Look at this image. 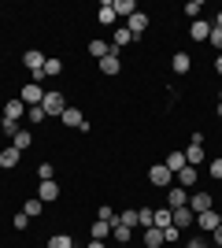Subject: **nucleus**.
<instances>
[{"instance_id": "f257e3e1", "label": "nucleus", "mask_w": 222, "mask_h": 248, "mask_svg": "<svg viewBox=\"0 0 222 248\" xmlns=\"http://www.w3.org/2000/svg\"><path fill=\"white\" fill-rule=\"evenodd\" d=\"M41 108H44V115H48V119H59V115L67 111V96L59 93V89H48V93H44V100H41Z\"/></svg>"}, {"instance_id": "f03ea898", "label": "nucleus", "mask_w": 222, "mask_h": 248, "mask_svg": "<svg viewBox=\"0 0 222 248\" xmlns=\"http://www.w3.org/2000/svg\"><path fill=\"white\" fill-rule=\"evenodd\" d=\"M148 186H156V189H170V186H174V174H170V167H167V163H152V167H148Z\"/></svg>"}, {"instance_id": "7ed1b4c3", "label": "nucleus", "mask_w": 222, "mask_h": 248, "mask_svg": "<svg viewBox=\"0 0 222 248\" xmlns=\"http://www.w3.org/2000/svg\"><path fill=\"white\" fill-rule=\"evenodd\" d=\"M19 100L26 104V108H37V104L44 100V89H41V82H26V85H22V93H19Z\"/></svg>"}, {"instance_id": "20e7f679", "label": "nucleus", "mask_w": 222, "mask_h": 248, "mask_svg": "<svg viewBox=\"0 0 222 248\" xmlns=\"http://www.w3.org/2000/svg\"><path fill=\"white\" fill-rule=\"evenodd\" d=\"M189 207H192V215H204V211H211V207H215V200H211V193L196 189V193H189Z\"/></svg>"}, {"instance_id": "39448f33", "label": "nucleus", "mask_w": 222, "mask_h": 248, "mask_svg": "<svg viewBox=\"0 0 222 248\" xmlns=\"http://www.w3.org/2000/svg\"><path fill=\"white\" fill-rule=\"evenodd\" d=\"M148 26H152V19H148V11H141V8H137V11H133V15L126 19V30L133 33V37H141V33H145Z\"/></svg>"}, {"instance_id": "423d86ee", "label": "nucleus", "mask_w": 222, "mask_h": 248, "mask_svg": "<svg viewBox=\"0 0 222 248\" xmlns=\"http://www.w3.org/2000/svg\"><path fill=\"white\" fill-rule=\"evenodd\" d=\"M96 71H100V74H107V78H115V74L122 71V60H118V52L111 48V52H107V56H104V60L96 63Z\"/></svg>"}, {"instance_id": "0eeeda50", "label": "nucleus", "mask_w": 222, "mask_h": 248, "mask_svg": "<svg viewBox=\"0 0 222 248\" xmlns=\"http://www.w3.org/2000/svg\"><path fill=\"white\" fill-rule=\"evenodd\" d=\"M167 193V207L174 211V207H189V189H181V186H170V189H163Z\"/></svg>"}, {"instance_id": "6e6552de", "label": "nucleus", "mask_w": 222, "mask_h": 248, "mask_svg": "<svg viewBox=\"0 0 222 248\" xmlns=\"http://www.w3.org/2000/svg\"><path fill=\"white\" fill-rule=\"evenodd\" d=\"M196 226H200L204 233H215V230L222 226V215H219V207H211V211H204V215H196Z\"/></svg>"}, {"instance_id": "1a4fd4ad", "label": "nucleus", "mask_w": 222, "mask_h": 248, "mask_svg": "<svg viewBox=\"0 0 222 248\" xmlns=\"http://www.w3.org/2000/svg\"><path fill=\"white\" fill-rule=\"evenodd\" d=\"M174 182H178L181 189H196V182H200V167H181L178 174H174Z\"/></svg>"}, {"instance_id": "9d476101", "label": "nucleus", "mask_w": 222, "mask_h": 248, "mask_svg": "<svg viewBox=\"0 0 222 248\" xmlns=\"http://www.w3.org/2000/svg\"><path fill=\"white\" fill-rule=\"evenodd\" d=\"M44 60H48V56H44V52L30 48V52H26V56H22V67H26V71H30L33 78H37V74H41V67H44Z\"/></svg>"}, {"instance_id": "9b49d317", "label": "nucleus", "mask_w": 222, "mask_h": 248, "mask_svg": "<svg viewBox=\"0 0 222 248\" xmlns=\"http://www.w3.org/2000/svg\"><path fill=\"white\" fill-rule=\"evenodd\" d=\"M59 74H63V60L48 56V60H44V67H41V74H37L33 82H44V78H59Z\"/></svg>"}, {"instance_id": "f8f14e48", "label": "nucleus", "mask_w": 222, "mask_h": 248, "mask_svg": "<svg viewBox=\"0 0 222 248\" xmlns=\"http://www.w3.org/2000/svg\"><path fill=\"white\" fill-rule=\"evenodd\" d=\"M170 71L174 74H189L192 71V56L189 52H174V56H170Z\"/></svg>"}, {"instance_id": "ddd939ff", "label": "nucleus", "mask_w": 222, "mask_h": 248, "mask_svg": "<svg viewBox=\"0 0 222 248\" xmlns=\"http://www.w3.org/2000/svg\"><path fill=\"white\" fill-rule=\"evenodd\" d=\"M170 218H174V226H178V230H189L192 222H196L192 207H174V211H170Z\"/></svg>"}, {"instance_id": "4468645a", "label": "nucleus", "mask_w": 222, "mask_h": 248, "mask_svg": "<svg viewBox=\"0 0 222 248\" xmlns=\"http://www.w3.org/2000/svg\"><path fill=\"white\" fill-rule=\"evenodd\" d=\"M59 123H63L67 130H82V126H85V119H82V111H78V108H71V104H67V111L59 115Z\"/></svg>"}, {"instance_id": "2eb2a0df", "label": "nucleus", "mask_w": 222, "mask_h": 248, "mask_svg": "<svg viewBox=\"0 0 222 248\" xmlns=\"http://www.w3.org/2000/svg\"><path fill=\"white\" fill-rule=\"evenodd\" d=\"M37 200H41V204H56V200H59V186H56V182H41V186H37Z\"/></svg>"}, {"instance_id": "dca6fc26", "label": "nucleus", "mask_w": 222, "mask_h": 248, "mask_svg": "<svg viewBox=\"0 0 222 248\" xmlns=\"http://www.w3.org/2000/svg\"><path fill=\"white\" fill-rule=\"evenodd\" d=\"M211 26H215V22H207V19H196V22L189 26V37H192V41H207V37H211Z\"/></svg>"}, {"instance_id": "f3484780", "label": "nucleus", "mask_w": 222, "mask_h": 248, "mask_svg": "<svg viewBox=\"0 0 222 248\" xmlns=\"http://www.w3.org/2000/svg\"><path fill=\"white\" fill-rule=\"evenodd\" d=\"M19 159H22V152L8 145L4 152H0V170H15V167H19Z\"/></svg>"}, {"instance_id": "a211bd4d", "label": "nucleus", "mask_w": 222, "mask_h": 248, "mask_svg": "<svg viewBox=\"0 0 222 248\" xmlns=\"http://www.w3.org/2000/svg\"><path fill=\"white\" fill-rule=\"evenodd\" d=\"M22 115H26V104L22 100H4V119L8 123H19Z\"/></svg>"}, {"instance_id": "6ab92c4d", "label": "nucleus", "mask_w": 222, "mask_h": 248, "mask_svg": "<svg viewBox=\"0 0 222 248\" xmlns=\"http://www.w3.org/2000/svg\"><path fill=\"white\" fill-rule=\"evenodd\" d=\"M185 163H189V167L204 163V141H189V148H185Z\"/></svg>"}, {"instance_id": "aec40b11", "label": "nucleus", "mask_w": 222, "mask_h": 248, "mask_svg": "<svg viewBox=\"0 0 222 248\" xmlns=\"http://www.w3.org/2000/svg\"><path fill=\"white\" fill-rule=\"evenodd\" d=\"M115 4H111V0H107V4H100V8H96V22H100V26H115Z\"/></svg>"}, {"instance_id": "412c9836", "label": "nucleus", "mask_w": 222, "mask_h": 248, "mask_svg": "<svg viewBox=\"0 0 222 248\" xmlns=\"http://www.w3.org/2000/svg\"><path fill=\"white\" fill-rule=\"evenodd\" d=\"M126 45H133V33L126 30V26H115V33H111V48H126Z\"/></svg>"}, {"instance_id": "4be33fe9", "label": "nucleus", "mask_w": 222, "mask_h": 248, "mask_svg": "<svg viewBox=\"0 0 222 248\" xmlns=\"http://www.w3.org/2000/svg\"><path fill=\"white\" fill-rule=\"evenodd\" d=\"M107 52H111V41H100V37H93V41H89V56H93L96 63L104 60Z\"/></svg>"}, {"instance_id": "5701e85b", "label": "nucleus", "mask_w": 222, "mask_h": 248, "mask_svg": "<svg viewBox=\"0 0 222 248\" xmlns=\"http://www.w3.org/2000/svg\"><path fill=\"white\" fill-rule=\"evenodd\" d=\"M107 233H111V222H104V218H96L93 226H89V237L93 241H107Z\"/></svg>"}, {"instance_id": "b1692460", "label": "nucleus", "mask_w": 222, "mask_h": 248, "mask_svg": "<svg viewBox=\"0 0 222 248\" xmlns=\"http://www.w3.org/2000/svg\"><path fill=\"white\" fill-rule=\"evenodd\" d=\"M111 237H115V245H130V241H133V230L115 222V226H111Z\"/></svg>"}, {"instance_id": "393cba45", "label": "nucleus", "mask_w": 222, "mask_h": 248, "mask_svg": "<svg viewBox=\"0 0 222 248\" xmlns=\"http://www.w3.org/2000/svg\"><path fill=\"white\" fill-rule=\"evenodd\" d=\"M141 233H145V248H163V230L148 226V230H141Z\"/></svg>"}, {"instance_id": "a878e982", "label": "nucleus", "mask_w": 222, "mask_h": 248, "mask_svg": "<svg viewBox=\"0 0 222 248\" xmlns=\"http://www.w3.org/2000/svg\"><path fill=\"white\" fill-rule=\"evenodd\" d=\"M118 222H122V226H130V230H141V215H137V207H126V211L118 215Z\"/></svg>"}, {"instance_id": "bb28decb", "label": "nucleus", "mask_w": 222, "mask_h": 248, "mask_svg": "<svg viewBox=\"0 0 222 248\" xmlns=\"http://www.w3.org/2000/svg\"><path fill=\"white\" fill-rule=\"evenodd\" d=\"M152 226H156V230H167V226H174V218H170V207H159L156 215H152Z\"/></svg>"}, {"instance_id": "cd10ccee", "label": "nucleus", "mask_w": 222, "mask_h": 248, "mask_svg": "<svg viewBox=\"0 0 222 248\" xmlns=\"http://www.w3.org/2000/svg\"><path fill=\"white\" fill-rule=\"evenodd\" d=\"M41 211H44V204H41V200H37V197L22 200V215H26V218H37V215H41Z\"/></svg>"}, {"instance_id": "c85d7f7f", "label": "nucleus", "mask_w": 222, "mask_h": 248, "mask_svg": "<svg viewBox=\"0 0 222 248\" xmlns=\"http://www.w3.org/2000/svg\"><path fill=\"white\" fill-rule=\"evenodd\" d=\"M30 145H33V134H30V130H19V134L11 137V148H19V152H26Z\"/></svg>"}, {"instance_id": "c756f323", "label": "nucleus", "mask_w": 222, "mask_h": 248, "mask_svg": "<svg viewBox=\"0 0 222 248\" xmlns=\"http://www.w3.org/2000/svg\"><path fill=\"white\" fill-rule=\"evenodd\" d=\"M111 4H115V15H118V19H130V15L137 11V4H133V0H111Z\"/></svg>"}, {"instance_id": "7c9ffc66", "label": "nucleus", "mask_w": 222, "mask_h": 248, "mask_svg": "<svg viewBox=\"0 0 222 248\" xmlns=\"http://www.w3.org/2000/svg\"><path fill=\"white\" fill-rule=\"evenodd\" d=\"M163 163H167V167H170V174H178L181 167H189V163H185V152H170V155H167V159H163Z\"/></svg>"}, {"instance_id": "2f4dec72", "label": "nucleus", "mask_w": 222, "mask_h": 248, "mask_svg": "<svg viewBox=\"0 0 222 248\" xmlns=\"http://www.w3.org/2000/svg\"><path fill=\"white\" fill-rule=\"evenodd\" d=\"M48 248H74V237L71 233H52V237H48Z\"/></svg>"}, {"instance_id": "473e14b6", "label": "nucleus", "mask_w": 222, "mask_h": 248, "mask_svg": "<svg viewBox=\"0 0 222 248\" xmlns=\"http://www.w3.org/2000/svg\"><path fill=\"white\" fill-rule=\"evenodd\" d=\"M37 178H41V182H56V167H52V159H44V163L37 167Z\"/></svg>"}, {"instance_id": "72a5a7b5", "label": "nucleus", "mask_w": 222, "mask_h": 248, "mask_svg": "<svg viewBox=\"0 0 222 248\" xmlns=\"http://www.w3.org/2000/svg\"><path fill=\"white\" fill-rule=\"evenodd\" d=\"M185 15H189L192 22L204 19V4H200V0H189V4H185Z\"/></svg>"}, {"instance_id": "f704fd0d", "label": "nucleus", "mask_w": 222, "mask_h": 248, "mask_svg": "<svg viewBox=\"0 0 222 248\" xmlns=\"http://www.w3.org/2000/svg\"><path fill=\"white\" fill-rule=\"evenodd\" d=\"M26 119H30L33 126H41L44 119H48V115H44V108H41V104H37V108H26Z\"/></svg>"}, {"instance_id": "c9c22d12", "label": "nucleus", "mask_w": 222, "mask_h": 248, "mask_svg": "<svg viewBox=\"0 0 222 248\" xmlns=\"http://www.w3.org/2000/svg\"><path fill=\"white\" fill-rule=\"evenodd\" d=\"M178 241H181V230L178 226H167V230H163V245H178Z\"/></svg>"}, {"instance_id": "e433bc0d", "label": "nucleus", "mask_w": 222, "mask_h": 248, "mask_svg": "<svg viewBox=\"0 0 222 248\" xmlns=\"http://www.w3.org/2000/svg\"><path fill=\"white\" fill-rule=\"evenodd\" d=\"M137 215H141V230H148V226H152V215H156V211H152V207H137Z\"/></svg>"}, {"instance_id": "4c0bfd02", "label": "nucleus", "mask_w": 222, "mask_h": 248, "mask_svg": "<svg viewBox=\"0 0 222 248\" xmlns=\"http://www.w3.org/2000/svg\"><path fill=\"white\" fill-rule=\"evenodd\" d=\"M96 218H104V222H111V226H115V222H118V215H115V211H111V207H100V211H96Z\"/></svg>"}, {"instance_id": "58836bf2", "label": "nucleus", "mask_w": 222, "mask_h": 248, "mask_svg": "<svg viewBox=\"0 0 222 248\" xmlns=\"http://www.w3.org/2000/svg\"><path fill=\"white\" fill-rule=\"evenodd\" d=\"M207 45L222 52V30H219V26H211V37H207Z\"/></svg>"}, {"instance_id": "ea45409f", "label": "nucleus", "mask_w": 222, "mask_h": 248, "mask_svg": "<svg viewBox=\"0 0 222 248\" xmlns=\"http://www.w3.org/2000/svg\"><path fill=\"white\" fill-rule=\"evenodd\" d=\"M207 174H211L215 182H222V159H211V167H207Z\"/></svg>"}, {"instance_id": "a19ab883", "label": "nucleus", "mask_w": 222, "mask_h": 248, "mask_svg": "<svg viewBox=\"0 0 222 248\" xmlns=\"http://www.w3.org/2000/svg\"><path fill=\"white\" fill-rule=\"evenodd\" d=\"M19 130H22V126L19 123H8V119H4V126H0V134H8V137H15Z\"/></svg>"}, {"instance_id": "79ce46f5", "label": "nucleus", "mask_w": 222, "mask_h": 248, "mask_svg": "<svg viewBox=\"0 0 222 248\" xmlns=\"http://www.w3.org/2000/svg\"><path fill=\"white\" fill-rule=\"evenodd\" d=\"M11 226H15V230H26V226H30V218H26V215H22V211H19V215L11 218Z\"/></svg>"}, {"instance_id": "37998d69", "label": "nucleus", "mask_w": 222, "mask_h": 248, "mask_svg": "<svg viewBox=\"0 0 222 248\" xmlns=\"http://www.w3.org/2000/svg\"><path fill=\"white\" fill-rule=\"evenodd\" d=\"M185 248H207V241H204V237H192V241H189Z\"/></svg>"}, {"instance_id": "c03bdc74", "label": "nucleus", "mask_w": 222, "mask_h": 248, "mask_svg": "<svg viewBox=\"0 0 222 248\" xmlns=\"http://www.w3.org/2000/svg\"><path fill=\"white\" fill-rule=\"evenodd\" d=\"M211 245H215V248H222V226H219V230L211 233Z\"/></svg>"}, {"instance_id": "a18cd8bd", "label": "nucleus", "mask_w": 222, "mask_h": 248, "mask_svg": "<svg viewBox=\"0 0 222 248\" xmlns=\"http://www.w3.org/2000/svg\"><path fill=\"white\" fill-rule=\"evenodd\" d=\"M85 248H107V245H104V241H93V237H89V245H85Z\"/></svg>"}, {"instance_id": "49530a36", "label": "nucleus", "mask_w": 222, "mask_h": 248, "mask_svg": "<svg viewBox=\"0 0 222 248\" xmlns=\"http://www.w3.org/2000/svg\"><path fill=\"white\" fill-rule=\"evenodd\" d=\"M215 71L222 74V52H219V56H215Z\"/></svg>"}, {"instance_id": "de8ad7c7", "label": "nucleus", "mask_w": 222, "mask_h": 248, "mask_svg": "<svg viewBox=\"0 0 222 248\" xmlns=\"http://www.w3.org/2000/svg\"><path fill=\"white\" fill-rule=\"evenodd\" d=\"M215 26H219V30H222V11H219V15H215Z\"/></svg>"}, {"instance_id": "09e8293b", "label": "nucleus", "mask_w": 222, "mask_h": 248, "mask_svg": "<svg viewBox=\"0 0 222 248\" xmlns=\"http://www.w3.org/2000/svg\"><path fill=\"white\" fill-rule=\"evenodd\" d=\"M215 115H219V119H222V104H219V108H215Z\"/></svg>"}, {"instance_id": "8fccbe9b", "label": "nucleus", "mask_w": 222, "mask_h": 248, "mask_svg": "<svg viewBox=\"0 0 222 248\" xmlns=\"http://www.w3.org/2000/svg\"><path fill=\"white\" fill-rule=\"evenodd\" d=\"M0 126H4V111H0Z\"/></svg>"}, {"instance_id": "3c124183", "label": "nucleus", "mask_w": 222, "mask_h": 248, "mask_svg": "<svg viewBox=\"0 0 222 248\" xmlns=\"http://www.w3.org/2000/svg\"><path fill=\"white\" fill-rule=\"evenodd\" d=\"M118 248H133V245H118Z\"/></svg>"}, {"instance_id": "603ef678", "label": "nucleus", "mask_w": 222, "mask_h": 248, "mask_svg": "<svg viewBox=\"0 0 222 248\" xmlns=\"http://www.w3.org/2000/svg\"><path fill=\"white\" fill-rule=\"evenodd\" d=\"M219 104H222V89H219Z\"/></svg>"}, {"instance_id": "864d4df0", "label": "nucleus", "mask_w": 222, "mask_h": 248, "mask_svg": "<svg viewBox=\"0 0 222 248\" xmlns=\"http://www.w3.org/2000/svg\"><path fill=\"white\" fill-rule=\"evenodd\" d=\"M219 215H222V204H219Z\"/></svg>"}]
</instances>
